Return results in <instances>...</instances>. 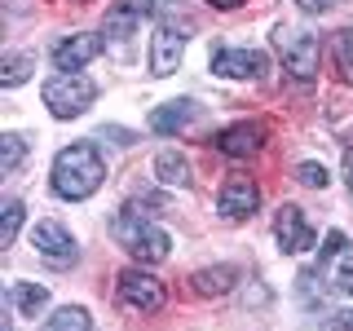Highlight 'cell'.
<instances>
[{"label": "cell", "instance_id": "cell-19", "mask_svg": "<svg viewBox=\"0 0 353 331\" xmlns=\"http://www.w3.org/2000/svg\"><path fill=\"white\" fill-rule=\"evenodd\" d=\"M88 327H93V318H88V309H80V305H66L44 323V331H88Z\"/></svg>", "mask_w": 353, "mask_h": 331}, {"label": "cell", "instance_id": "cell-26", "mask_svg": "<svg viewBox=\"0 0 353 331\" xmlns=\"http://www.w3.org/2000/svg\"><path fill=\"white\" fill-rule=\"evenodd\" d=\"M301 9H309V14H327V9H336L340 0H296Z\"/></svg>", "mask_w": 353, "mask_h": 331}, {"label": "cell", "instance_id": "cell-4", "mask_svg": "<svg viewBox=\"0 0 353 331\" xmlns=\"http://www.w3.org/2000/svg\"><path fill=\"white\" fill-rule=\"evenodd\" d=\"M115 296H119V309H128V314H137V318H150V314L163 309V283L146 270H124Z\"/></svg>", "mask_w": 353, "mask_h": 331}, {"label": "cell", "instance_id": "cell-18", "mask_svg": "<svg viewBox=\"0 0 353 331\" xmlns=\"http://www.w3.org/2000/svg\"><path fill=\"white\" fill-rule=\"evenodd\" d=\"M9 301H14V309L22 318H36L40 309L49 305V292L36 287V283H14V287H9Z\"/></svg>", "mask_w": 353, "mask_h": 331}, {"label": "cell", "instance_id": "cell-16", "mask_svg": "<svg viewBox=\"0 0 353 331\" xmlns=\"http://www.w3.org/2000/svg\"><path fill=\"white\" fill-rule=\"evenodd\" d=\"M194 292L199 296H225V292H234V283H239V270L234 265H212V270H194Z\"/></svg>", "mask_w": 353, "mask_h": 331}, {"label": "cell", "instance_id": "cell-27", "mask_svg": "<svg viewBox=\"0 0 353 331\" xmlns=\"http://www.w3.org/2000/svg\"><path fill=\"white\" fill-rule=\"evenodd\" d=\"M345 181H349V194H353V150H349V159H345Z\"/></svg>", "mask_w": 353, "mask_h": 331}, {"label": "cell", "instance_id": "cell-7", "mask_svg": "<svg viewBox=\"0 0 353 331\" xmlns=\"http://www.w3.org/2000/svg\"><path fill=\"white\" fill-rule=\"evenodd\" d=\"M318 279L331 283L340 296H353V248L345 243L340 230H331L318 248Z\"/></svg>", "mask_w": 353, "mask_h": 331}, {"label": "cell", "instance_id": "cell-22", "mask_svg": "<svg viewBox=\"0 0 353 331\" xmlns=\"http://www.w3.org/2000/svg\"><path fill=\"white\" fill-rule=\"evenodd\" d=\"M22 212H27V208H22L18 199H9V203L0 208V248H14V239L22 230Z\"/></svg>", "mask_w": 353, "mask_h": 331}, {"label": "cell", "instance_id": "cell-2", "mask_svg": "<svg viewBox=\"0 0 353 331\" xmlns=\"http://www.w3.org/2000/svg\"><path fill=\"white\" fill-rule=\"evenodd\" d=\"M110 239H115L128 257H137L141 265H159L163 257H168V248H172L168 230H159L141 208H132V203L110 217Z\"/></svg>", "mask_w": 353, "mask_h": 331}, {"label": "cell", "instance_id": "cell-17", "mask_svg": "<svg viewBox=\"0 0 353 331\" xmlns=\"http://www.w3.org/2000/svg\"><path fill=\"white\" fill-rule=\"evenodd\" d=\"M154 177H159L163 185H176V190H185V185L194 181L185 154H176V150H159V154H154Z\"/></svg>", "mask_w": 353, "mask_h": 331}, {"label": "cell", "instance_id": "cell-15", "mask_svg": "<svg viewBox=\"0 0 353 331\" xmlns=\"http://www.w3.org/2000/svg\"><path fill=\"white\" fill-rule=\"evenodd\" d=\"M194 115H199V106L190 102V97H181V102H163V106H154V110H150V128L168 137V132H181Z\"/></svg>", "mask_w": 353, "mask_h": 331}, {"label": "cell", "instance_id": "cell-6", "mask_svg": "<svg viewBox=\"0 0 353 331\" xmlns=\"http://www.w3.org/2000/svg\"><path fill=\"white\" fill-rule=\"evenodd\" d=\"M274 44L283 53V71H292L296 80H314L318 75V36L309 31H296V27H279L274 31Z\"/></svg>", "mask_w": 353, "mask_h": 331}, {"label": "cell", "instance_id": "cell-14", "mask_svg": "<svg viewBox=\"0 0 353 331\" xmlns=\"http://www.w3.org/2000/svg\"><path fill=\"white\" fill-rule=\"evenodd\" d=\"M97 53H102V36H93V31H80V36L62 40L58 49H53V66H58V71H80V66L93 62Z\"/></svg>", "mask_w": 353, "mask_h": 331}, {"label": "cell", "instance_id": "cell-23", "mask_svg": "<svg viewBox=\"0 0 353 331\" xmlns=\"http://www.w3.org/2000/svg\"><path fill=\"white\" fill-rule=\"evenodd\" d=\"M336 71H340V80L353 84V31L336 36Z\"/></svg>", "mask_w": 353, "mask_h": 331}, {"label": "cell", "instance_id": "cell-12", "mask_svg": "<svg viewBox=\"0 0 353 331\" xmlns=\"http://www.w3.org/2000/svg\"><path fill=\"white\" fill-rule=\"evenodd\" d=\"M150 14H154V0H115V5L106 9V36L110 40H128Z\"/></svg>", "mask_w": 353, "mask_h": 331}, {"label": "cell", "instance_id": "cell-25", "mask_svg": "<svg viewBox=\"0 0 353 331\" xmlns=\"http://www.w3.org/2000/svg\"><path fill=\"white\" fill-rule=\"evenodd\" d=\"M323 331H353V309H340V314L323 318Z\"/></svg>", "mask_w": 353, "mask_h": 331}, {"label": "cell", "instance_id": "cell-28", "mask_svg": "<svg viewBox=\"0 0 353 331\" xmlns=\"http://www.w3.org/2000/svg\"><path fill=\"white\" fill-rule=\"evenodd\" d=\"M212 5H216V9H239L243 0H212Z\"/></svg>", "mask_w": 353, "mask_h": 331}, {"label": "cell", "instance_id": "cell-24", "mask_svg": "<svg viewBox=\"0 0 353 331\" xmlns=\"http://www.w3.org/2000/svg\"><path fill=\"white\" fill-rule=\"evenodd\" d=\"M296 177H301L305 185H314V190H323V185H327V168H323V163H301Z\"/></svg>", "mask_w": 353, "mask_h": 331}, {"label": "cell", "instance_id": "cell-13", "mask_svg": "<svg viewBox=\"0 0 353 331\" xmlns=\"http://www.w3.org/2000/svg\"><path fill=\"white\" fill-rule=\"evenodd\" d=\"M261 146H265V128L261 124H248V119L216 132V150L230 154V159H248V154H256Z\"/></svg>", "mask_w": 353, "mask_h": 331}, {"label": "cell", "instance_id": "cell-10", "mask_svg": "<svg viewBox=\"0 0 353 331\" xmlns=\"http://www.w3.org/2000/svg\"><path fill=\"white\" fill-rule=\"evenodd\" d=\"M274 239H279L283 252H309L314 248V225L305 221V212L296 203H283L279 217H274Z\"/></svg>", "mask_w": 353, "mask_h": 331}, {"label": "cell", "instance_id": "cell-9", "mask_svg": "<svg viewBox=\"0 0 353 331\" xmlns=\"http://www.w3.org/2000/svg\"><path fill=\"white\" fill-rule=\"evenodd\" d=\"M212 71L225 75V80H256V75L270 71V58L256 49H216L212 53Z\"/></svg>", "mask_w": 353, "mask_h": 331}, {"label": "cell", "instance_id": "cell-11", "mask_svg": "<svg viewBox=\"0 0 353 331\" xmlns=\"http://www.w3.org/2000/svg\"><path fill=\"white\" fill-rule=\"evenodd\" d=\"M31 243H36V252L49 265H75V257H80V252H75V239L66 234L58 221H40V225L31 230Z\"/></svg>", "mask_w": 353, "mask_h": 331}, {"label": "cell", "instance_id": "cell-1", "mask_svg": "<svg viewBox=\"0 0 353 331\" xmlns=\"http://www.w3.org/2000/svg\"><path fill=\"white\" fill-rule=\"evenodd\" d=\"M49 181H53V190H58L62 199L80 203V199L97 194V185L106 181V163H102V154H97L93 141H75V146L58 150Z\"/></svg>", "mask_w": 353, "mask_h": 331}, {"label": "cell", "instance_id": "cell-8", "mask_svg": "<svg viewBox=\"0 0 353 331\" xmlns=\"http://www.w3.org/2000/svg\"><path fill=\"white\" fill-rule=\"evenodd\" d=\"M261 208V185L252 177H230L216 194V212L225 221H248L252 212Z\"/></svg>", "mask_w": 353, "mask_h": 331}, {"label": "cell", "instance_id": "cell-3", "mask_svg": "<svg viewBox=\"0 0 353 331\" xmlns=\"http://www.w3.org/2000/svg\"><path fill=\"white\" fill-rule=\"evenodd\" d=\"M44 106H49V115H58V119H75V115H84L88 106H93V97H97V84L88 80V75L80 71H58L49 84H44Z\"/></svg>", "mask_w": 353, "mask_h": 331}, {"label": "cell", "instance_id": "cell-21", "mask_svg": "<svg viewBox=\"0 0 353 331\" xmlns=\"http://www.w3.org/2000/svg\"><path fill=\"white\" fill-rule=\"evenodd\" d=\"M31 66H36V58H31V53H9V58L0 62V84H5V88L22 84V80L31 75Z\"/></svg>", "mask_w": 353, "mask_h": 331}, {"label": "cell", "instance_id": "cell-5", "mask_svg": "<svg viewBox=\"0 0 353 331\" xmlns=\"http://www.w3.org/2000/svg\"><path fill=\"white\" fill-rule=\"evenodd\" d=\"M194 31L190 18H163L154 27V40H150V75H172L181 66V53H185V36Z\"/></svg>", "mask_w": 353, "mask_h": 331}, {"label": "cell", "instance_id": "cell-20", "mask_svg": "<svg viewBox=\"0 0 353 331\" xmlns=\"http://www.w3.org/2000/svg\"><path fill=\"white\" fill-rule=\"evenodd\" d=\"M22 159H27V141H22L18 132H5V137H0V177H14Z\"/></svg>", "mask_w": 353, "mask_h": 331}]
</instances>
